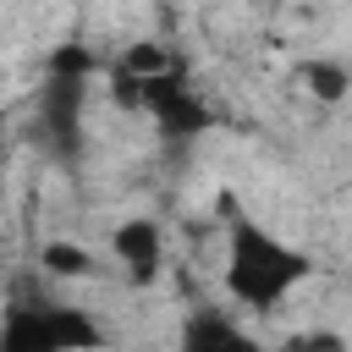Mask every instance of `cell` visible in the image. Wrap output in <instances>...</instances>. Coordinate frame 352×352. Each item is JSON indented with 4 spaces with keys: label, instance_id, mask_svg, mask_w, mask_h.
<instances>
[{
    "label": "cell",
    "instance_id": "1",
    "mask_svg": "<svg viewBox=\"0 0 352 352\" xmlns=\"http://www.w3.org/2000/svg\"><path fill=\"white\" fill-rule=\"evenodd\" d=\"M220 214H226V292L242 308L258 314L280 308L302 280H314V253L264 231L248 209H236V198H220Z\"/></svg>",
    "mask_w": 352,
    "mask_h": 352
},
{
    "label": "cell",
    "instance_id": "2",
    "mask_svg": "<svg viewBox=\"0 0 352 352\" xmlns=\"http://www.w3.org/2000/svg\"><path fill=\"white\" fill-rule=\"evenodd\" d=\"M99 72V55L88 44H55L44 60V82L33 94V143L50 165L77 170L88 148V77Z\"/></svg>",
    "mask_w": 352,
    "mask_h": 352
},
{
    "label": "cell",
    "instance_id": "3",
    "mask_svg": "<svg viewBox=\"0 0 352 352\" xmlns=\"http://www.w3.org/2000/svg\"><path fill=\"white\" fill-rule=\"evenodd\" d=\"M104 324L66 297H11L0 308V352H104Z\"/></svg>",
    "mask_w": 352,
    "mask_h": 352
},
{
    "label": "cell",
    "instance_id": "4",
    "mask_svg": "<svg viewBox=\"0 0 352 352\" xmlns=\"http://www.w3.org/2000/svg\"><path fill=\"white\" fill-rule=\"evenodd\" d=\"M138 110L154 116V126H160L165 143H192V138H204V132L214 126V104L182 77L176 60H170L165 72L143 77V104H138Z\"/></svg>",
    "mask_w": 352,
    "mask_h": 352
},
{
    "label": "cell",
    "instance_id": "5",
    "mask_svg": "<svg viewBox=\"0 0 352 352\" xmlns=\"http://www.w3.org/2000/svg\"><path fill=\"white\" fill-rule=\"evenodd\" d=\"M110 258L126 270V280H132V286H148V280L160 275V264H165V236H160V220H148V214L121 220V226L110 231Z\"/></svg>",
    "mask_w": 352,
    "mask_h": 352
},
{
    "label": "cell",
    "instance_id": "6",
    "mask_svg": "<svg viewBox=\"0 0 352 352\" xmlns=\"http://www.w3.org/2000/svg\"><path fill=\"white\" fill-rule=\"evenodd\" d=\"M176 352H270L264 341H253L231 314L220 308H192L176 330Z\"/></svg>",
    "mask_w": 352,
    "mask_h": 352
},
{
    "label": "cell",
    "instance_id": "7",
    "mask_svg": "<svg viewBox=\"0 0 352 352\" xmlns=\"http://www.w3.org/2000/svg\"><path fill=\"white\" fill-rule=\"evenodd\" d=\"M38 264H44V275H55V280H82V275L99 270L94 253L77 248V242H44V248H38Z\"/></svg>",
    "mask_w": 352,
    "mask_h": 352
},
{
    "label": "cell",
    "instance_id": "8",
    "mask_svg": "<svg viewBox=\"0 0 352 352\" xmlns=\"http://www.w3.org/2000/svg\"><path fill=\"white\" fill-rule=\"evenodd\" d=\"M302 82H308V94H314V99L336 104V99H346L352 72H346V66H336V60H308V66H302Z\"/></svg>",
    "mask_w": 352,
    "mask_h": 352
},
{
    "label": "cell",
    "instance_id": "9",
    "mask_svg": "<svg viewBox=\"0 0 352 352\" xmlns=\"http://www.w3.org/2000/svg\"><path fill=\"white\" fill-rule=\"evenodd\" d=\"M280 352H352L336 330H302V336H292Z\"/></svg>",
    "mask_w": 352,
    "mask_h": 352
}]
</instances>
